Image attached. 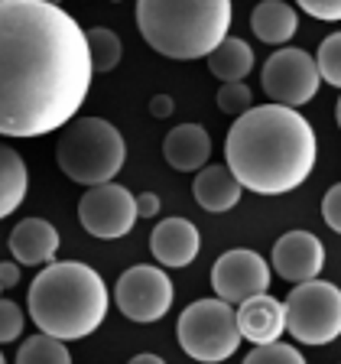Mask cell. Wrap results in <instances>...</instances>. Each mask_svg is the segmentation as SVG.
<instances>
[{
	"instance_id": "cell-7",
	"label": "cell",
	"mask_w": 341,
	"mask_h": 364,
	"mask_svg": "<svg viewBox=\"0 0 341 364\" xmlns=\"http://www.w3.org/2000/svg\"><path fill=\"white\" fill-rule=\"evenodd\" d=\"M286 332L303 345H328L341 338V289L328 280L296 283L283 299Z\"/></svg>"
},
{
	"instance_id": "cell-25",
	"label": "cell",
	"mask_w": 341,
	"mask_h": 364,
	"mask_svg": "<svg viewBox=\"0 0 341 364\" xmlns=\"http://www.w3.org/2000/svg\"><path fill=\"white\" fill-rule=\"evenodd\" d=\"M244 364H305V358L293 348V345H283V341H273V345H254Z\"/></svg>"
},
{
	"instance_id": "cell-21",
	"label": "cell",
	"mask_w": 341,
	"mask_h": 364,
	"mask_svg": "<svg viewBox=\"0 0 341 364\" xmlns=\"http://www.w3.org/2000/svg\"><path fill=\"white\" fill-rule=\"evenodd\" d=\"M88 36V55H91V68L94 75H104L111 68H117L124 55V43L114 30H104V26H94V30H85Z\"/></svg>"
},
{
	"instance_id": "cell-37",
	"label": "cell",
	"mask_w": 341,
	"mask_h": 364,
	"mask_svg": "<svg viewBox=\"0 0 341 364\" xmlns=\"http://www.w3.org/2000/svg\"><path fill=\"white\" fill-rule=\"evenodd\" d=\"M0 296H4V287H0Z\"/></svg>"
},
{
	"instance_id": "cell-28",
	"label": "cell",
	"mask_w": 341,
	"mask_h": 364,
	"mask_svg": "<svg viewBox=\"0 0 341 364\" xmlns=\"http://www.w3.org/2000/svg\"><path fill=\"white\" fill-rule=\"evenodd\" d=\"M322 218H325V225L332 228V231L341 235V182L332 186V189L325 192V198H322Z\"/></svg>"
},
{
	"instance_id": "cell-9",
	"label": "cell",
	"mask_w": 341,
	"mask_h": 364,
	"mask_svg": "<svg viewBox=\"0 0 341 364\" xmlns=\"http://www.w3.org/2000/svg\"><path fill=\"white\" fill-rule=\"evenodd\" d=\"M173 280L166 277L163 267L136 264L121 273V280L114 283V303L130 322H159L173 306Z\"/></svg>"
},
{
	"instance_id": "cell-2",
	"label": "cell",
	"mask_w": 341,
	"mask_h": 364,
	"mask_svg": "<svg viewBox=\"0 0 341 364\" xmlns=\"http://www.w3.org/2000/svg\"><path fill=\"white\" fill-rule=\"evenodd\" d=\"M315 130L296 107H250L234 117L224 136V166L241 189L257 196H286L299 189L315 169Z\"/></svg>"
},
{
	"instance_id": "cell-34",
	"label": "cell",
	"mask_w": 341,
	"mask_h": 364,
	"mask_svg": "<svg viewBox=\"0 0 341 364\" xmlns=\"http://www.w3.org/2000/svg\"><path fill=\"white\" fill-rule=\"evenodd\" d=\"M0 364H7V358H4V351H0Z\"/></svg>"
},
{
	"instance_id": "cell-16",
	"label": "cell",
	"mask_w": 341,
	"mask_h": 364,
	"mask_svg": "<svg viewBox=\"0 0 341 364\" xmlns=\"http://www.w3.org/2000/svg\"><path fill=\"white\" fill-rule=\"evenodd\" d=\"M10 254L16 264L23 267H39L49 264L59 250V231L45 218H23L20 225L10 231Z\"/></svg>"
},
{
	"instance_id": "cell-4",
	"label": "cell",
	"mask_w": 341,
	"mask_h": 364,
	"mask_svg": "<svg viewBox=\"0 0 341 364\" xmlns=\"http://www.w3.org/2000/svg\"><path fill=\"white\" fill-rule=\"evenodd\" d=\"M227 26L231 0H136V30L166 59H208Z\"/></svg>"
},
{
	"instance_id": "cell-27",
	"label": "cell",
	"mask_w": 341,
	"mask_h": 364,
	"mask_svg": "<svg viewBox=\"0 0 341 364\" xmlns=\"http://www.w3.org/2000/svg\"><path fill=\"white\" fill-rule=\"evenodd\" d=\"M296 4L309 16H315V20H325V23L341 20V0H296Z\"/></svg>"
},
{
	"instance_id": "cell-20",
	"label": "cell",
	"mask_w": 341,
	"mask_h": 364,
	"mask_svg": "<svg viewBox=\"0 0 341 364\" xmlns=\"http://www.w3.org/2000/svg\"><path fill=\"white\" fill-rule=\"evenodd\" d=\"M254 68V49H250L244 39L237 36H224L208 55V72L212 78H218L221 85L224 82H244Z\"/></svg>"
},
{
	"instance_id": "cell-29",
	"label": "cell",
	"mask_w": 341,
	"mask_h": 364,
	"mask_svg": "<svg viewBox=\"0 0 341 364\" xmlns=\"http://www.w3.org/2000/svg\"><path fill=\"white\" fill-rule=\"evenodd\" d=\"M159 208H163V202H159L156 192H140L136 196V215L140 218H156Z\"/></svg>"
},
{
	"instance_id": "cell-10",
	"label": "cell",
	"mask_w": 341,
	"mask_h": 364,
	"mask_svg": "<svg viewBox=\"0 0 341 364\" xmlns=\"http://www.w3.org/2000/svg\"><path fill=\"white\" fill-rule=\"evenodd\" d=\"M136 218H140L136 215V198L117 182L91 186L78 202L82 228L91 237H101V241H117V237L130 235Z\"/></svg>"
},
{
	"instance_id": "cell-12",
	"label": "cell",
	"mask_w": 341,
	"mask_h": 364,
	"mask_svg": "<svg viewBox=\"0 0 341 364\" xmlns=\"http://www.w3.org/2000/svg\"><path fill=\"white\" fill-rule=\"evenodd\" d=\"M325 267V244L309 231H286L273 244V270L286 283L315 280Z\"/></svg>"
},
{
	"instance_id": "cell-36",
	"label": "cell",
	"mask_w": 341,
	"mask_h": 364,
	"mask_svg": "<svg viewBox=\"0 0 341 364\" xmlns=\"http://www.w3.org/2000/svg\"><path fill=\"white\" fill-rule=\"evenodd\" d=\"M111 4H121V0H111Z\"/></svg>"
},
{
	"instance_id": "cell-8",
	"label": "cell",
	"mask_w": 341,
	"mask_h": 364,
	"mask_svg": "<svg viewBox=\"0 0 341 364\" xmlns=\"http://www.w3.org/2000/svg\"><path fill=\"white\" fill-rule=\"evenodd\" d=\"M260 85H264V95L273 105L283 107H299L309 105L318 95V75L315 55H309L305 49H293V46H283L260 68Z\"/></svg>"
},
{
	"instance_id": "cell-23",
	"label": "cell",
	"mask_w": 341,
	"mask_h": 364,
	"mask_svg": "<svg viewBox=\"0 0 341 364\" xmlns=\"http://www.w3.org/2000/svg\"><path fill=\"white\" fill-rule=\"evenodd\" d=\"M315 65L322 82L341 88V33H332V36L322 39V46L315 53Z\"/></svg>"
},
{
	"instance_id": "cell-5",
	"label": "cell",
	"mask_w": 341,
	"mask_h": 364,
	"mask_svg": "<svg viewBox=\"0 0 341 364\" xmlns=\"http://www.w3.org/2000/svg\"><path fill=\"white\" fill-rule=\"evenodd\" d=\"M124 146L121 130L104 117H82L65 124L59 144H55V163L59 169L78 186H104L124 169Z\"/></svg>"
},
{
	"instance_id": "cell-15",
	"label": "cell",
	"mask_w": 341,
	"mask_h": 364,
	"mask_svg": "<svg viewBox=\"0 0 341 364\" xmlns=\"http://www.w3.org/2000/svg\"><path fill=\"white\" fill-rule=\"evenodd\" d=\"M163 156L179 173H198L212 156V134L202 124H179L163 140Z\"/></svg>"
},
{
	"instance_id": "cell-32",
	"label": "cell",
	"mask_w": 341,
	"mask_h": 364,
	"mask_svg": "<svg viewBox=\"0 0 341 364\" xmlns=\"http://www.w3.org/2000/svg\"><path fill=\"white\" fill-rule=\"evenodd\" d=\"M127 364H166L159 355H150V351H144V355H134Z\"/></svg>"
},
{
	"instance_id": "cell-18",
	"label": "cell",
	"mask_w": 341,
	"mask_h": 364,
	"mask_svg": "<svg viewBox=\"0 0 341 364\" xmlns=\"http://www.w3.org/2000/svg\"><path fill=\"white\" fill-rule=\"evenodd\" d=\"M250 30H254V36L260 43L283 46L299 30V14L289 7L286 0H260L254 14H250Z\"/></svg>"
},
{
	"instance_id": "cell-33",
	"label": "cell",
	"mask_w": 341,
	"mask_h": 364,
	"mask_svg": "<svg viewBox=\"0 0 341 364\" xmlns=\"http://www.w3.org/2000/svg\"><path fill=\"white\" fill-rule=\"evenodd\" d=\"M335 121H338V127H341V98H338V105H335Z\"/></svg>"
},
{
	"instance_id": "cell-19",
	"label": "cell",
	"mask_w": 341,
	"mask_h": 364,
	"mask_svg": "<svg viewBox=\"0 0 341 364\" xmlns=\"http://www.w3.org/2000/svg\"><path fill=\"white\" fill-rule=\"evenodd\" d=\"M30 189V169L13 146L0 144V221L10 218L23 205Z\"/></svg>"
},
{
	"instance_id": "cell-11",
	"label": "cell",
	"mask_w": 341,
	"mask_h": 364,
	"mask_svg": "<svg viewBox=\"0 0 341 364\" xmlns=\"http://www.w3.org/2000/svg\"><path fill=\"white\" fill-rule=\"evenodd\" d=\"M212 289L218 299L231 306H241L250 296H260L270 289V267L257 250L234 247L224 250L212 267Z\"/></svg>"
},
{
	"instance_id": "cell-3",
	"label": "cell",
	"mask_w": 341,
	"mask_h": 364,
	"mask_svg": "<svg viewBox=\"0 0 341 364\" xmlns=\"http://www.w3.org/2000/svg\"><path fill=\"white\" fill-rule=\"evenodd\" d=\"M107 303L111 296L101 273L78 260L45 264L26 293V309L36 328L59 341H78L98 332Z\"/></svg>"
},
{
	"instance_id": "cell-1",
	"label": "cell",
	"mask_w": 341,
	"mask_h": 364,
	"mask_svg": "<svg viewBox=\"0 0 341 364\" xmlns=\"http://www.w3.org/2000/svg\"><path fill=\"white\" fill-rule=\"evenodd\" d=\"M91 78L75 16L45 0H0V136L30 140L72 124Z\"/></svg>"
},
{
	"instance_id": "cell-30",
	"label": "cell",
	"mask_w": 341,
	"mask_h": 364,
	"mask_svg": "<svg viewBox=\"0 0 341 364\" xmlns=\"http://www.w3.org/2000/svg\"><path fill=\"white\" fill-rule=\"evenodd\" d=\"M20 283V264L16 260H0V287L10 289Z\"/></svg>"
},
{
	"instance_id": "cell-6",
	"label": "cell",
	"mask_w": 341,
	"mask_h": 364,
	"mask_svg": "<svg viewBox=\"0 0 341 364\" xmlns=\"http://www.w3.org/2000/svg\"><path fill=\"white\" fill-rule=\"evenodd\" d=\"M175 338L179 348L202 364H218L237 351L241 345V328H237V309L224 299H195L185 306L175 322Z\"/></svg>"
},
{
	"instance_id": "cell-35",
	"label": "cell",
	"mask_w": 341,
	"mask_h": 364,
	"mask_svg": "<svg viewBox=\"0 0 341 364\" xmlns=\"http://www.w3.org/2000/svg\"><path fill=\"white\" fill-rule=\"evenodd\" d=\"M45 4H59V0H45Z\"/></svg>"
},
{
	"instance_id": "cell-24",
	"label": "cell",
	"mask_w": 341,
	"mask_h": 364,
	"mask_svg": "<svg viewBox=\"0 0 341 364\" xmlns=\"http://www.w3.org/2000/svg\"><path fill=\"white\" fill-rule=\"evenodd\" d=\"M218 107L227 114V117H241L254 107V91L244 82H224L218 88Z\"/></svg>"
},
{
	"instance_id": "cell-31",
	"label": "cell",
	"mask_w": 341,
	"mask_h": 364,
	"mask_svg": "<svg viewBox=\"0 0 341 364\" xmlns=\"http://www.w3.org/2000/svg\"><path fill=\"white\" fill-rule=\"evenodd\" d=\"M173 111H175V105H173V98H169V95H156V98L150 101V114H153V117H169Z\"/></svg>"
},
{
	"instance_id": "cell-17",
	"label": "cell",
	"mask_w": 341,
	"mask_h": 364,
	"mask_svg": "<svg viewBox=\"0 0 341 364\" xmlns=\"http://www.w3.org/2000/svg\"><path fill=\"white\" fill-rule=\"evenodd\" d=\"M241 182L234 179V173L227 166H205L198 169L195 182H192V196L202 205L205 212H231L241 202Z\"/></svg>"
},
{
	"instance_id": "cell-22",
	"label": "cell",
	"mask_w": 341,
	"mask_h": 364,
	"mask_svg": "<svg viewBox=\"0 0 341 364\" xmlns=\"http://www.w3.org/2000/svg\"><path fill=\"white\" fill-rule=\"evenodd\" d=\"M16 364H72L65 341L53 338V335H30L16 351Z\"/></svg>"
},
{
	"instance_id": "cell-26",
	"label": "cell",
	"mask_w": 341,
	"mask_h": 364,
	"mask_svg": "<svg viewBox=\"0 0 341 364\" xmlns=\"http://www.w3.org/2000/svg\"><path fill=\"white\" fill-rule=\"evenodd\" d=\"M23 309L13 303V299H4L0 296V345H10L23 335Z\"/></svg>"
},
{
	"instance_id": "cell-14",
	"label": "cell",
	"mask_w": 341,
	"mask_h": 364,
	"mask_svg": "<svg viewBox=\"0 0 341 364\" xmlns=\"http://www.w3.org/2000/svg\"><path fill=\"white\" fill-rule=\"evenodd\" d=\"M237 328H241V338L250 345H273L286 332V309L270 293L250 296L237 306Z\"/></svg>"
},
{
	"instance_id": "cell-13",
	"label": "cell",
	"mask_w": 341,
	"mask_h": 364,
	"mask_svg": "<svg viewBox=\"0 0 341 364\" xmlns=\"http://www.w3.org/2000/svg\"><path fill=\"white\" fill-rule=\"evenodd\" d=\"M202 250V235L189 218H163L150 231V254L159 267H189Z\"/></svg>"
}]
</instances>
